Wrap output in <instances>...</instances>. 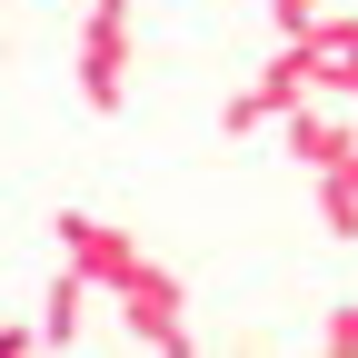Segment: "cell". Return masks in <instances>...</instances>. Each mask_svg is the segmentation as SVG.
Returning a JSON list of instances; mask_svg holds the SVG:
<instances>
[{"mask_svg":"<svg viewBox=\"0 0 358 358\" xmlns=\"http://www.w3.org/2000/svg\"><path fill=\"white\" fill-rule=\"evenodd\" d=\"M129 50H140V40H129V0H90L80 10V40H70V80H80V110H120L129 100Z\"/></svg>","mask_w":358,"mask_h":358,"instance_id":"cell-1","label":"cell"},{"mask_svg":"<svg viewBox=\"0 0 358 358\" xmlns=\"http://www.w3.org/2000/svg\"><path fill=\"white\" fill-rule=\"evenodd\" d=\"M60 259L80 268L90 289H120V279H140V239L120 229V219H90V209H60Z\"/></svg>","mask_w":358,"mask_h":358,"instance_id":"cell-2","label":"cell"},{"mask_svg":"<svg viewBox=\"0 0 358 358\" xmlns=\"http://www.w3.org/2000/svg\"><path fill=\"white\" fill-rule=\"evenodd\" d=\"M110 299H120V329H129V338H150V348H169V358L189 348V319H179V279H169L159 259H140V279H120Z\"/></svg>","mask_w":358,"mask_h":358,"instance_id":"cell-3","label":"cell"},{"mask_svg":"<svg viewBox=\"0 0 358 358\" xmlns=\"http://www.w3.org/2000/svg\"><path fill=\"white\" fill-rule=\"evenodd\" d=\"M279 140H289L299 169H338L348 140H358V120H338L329 100H289V110H279Z\"/></svg>","mask_w":358,"mask_h":358,"instance_id":"cell-4","label":"cell"},{"mask_svg":"<svg viewBox=\"0 0 358 358\" xmlns=\"http://www.w3.org/2000/svg\"><path fill=\"white\" fill-rule=\"evenodd\" d=\"M90 329V279L60 259V279H50V308H40V338H80Z\"/></svg>","mask_w":358,"mask_h":358,"instance_id":"cell-5","label":"cell"},{"mask_svg":"<svg viewBox=\"0 0 358 358\" xmlns=\"http://www.w3.org/2000/svg\"><path fill=\"white\" fill-rule=\"evenodd\" d=\"M319 229L329 239H358V189H348L338 169H319Z\"/></svg>","mask_w":358,"mask_h":358,"instance_id":"cell-6","label":"cell"},{"mask_svg":"<svg viewBox=\"0 0 358 358\" xmlns=\"http://www.w3.org/2000/svg\"><path fill=\"white\" fill-rule=\"evenodd\" d=\"M268 120H279V110L259 100V80H249V90H229V110H219V129H229V140H249V129H268Z\"/></svg>","mask_w":358,"mask_h":358,"instance_id":"cell-7","label":"cell"},{"mask_svg":"<svg viewBox=\"0 0 358 358\" xmlns=\"http://www.w3.org/2000/svg\"><path fill=\"white\" fill-rule=\"evenodd\" d=\"M319 338H329V348H338V358H348V348H358V299H338V308H329V319H319Z\"/></svg>","mask_w":358,"mask_h":358,"instance_id":"cell-8","label":"cell"},{"mask_svg":"<svg viewBox=\"0 0 358 358\" xmlns=\"http://www.w3.org/2000/svg\"><path fill=\"white\" fill-rule=\"evenodd\" d=\"M319 10H329V0H268V30H308Z\"/></svg>","mask_w":358,"mask_h":358,"instance_id":"cell-9","label":"cell"},{"mask_svg":"<svg viewBox=\"0 0 358 358\" xmlns=\"http://www.w3.org/2000/svg\"><path fill=\"white\" fill-rule=\"evenodd\" d=\"M10 348H40V319H0V358Z\"/></svg>","mask_w":358,"mask_h":358,"instance_id":"cell-10","label":"cell"}]
</instances>
